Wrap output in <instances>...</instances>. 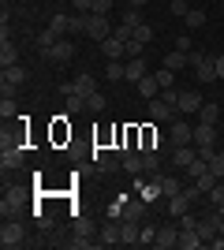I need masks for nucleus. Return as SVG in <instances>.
Masks as SVG:
<instances>
[{
    "label": "nucleus",
    "mask_w": 224,
    "mask_h": 250,
    "mask_svg": "<svg viewBox=\"0 0 224 250\" xmlns=\"http://www.w3.org/2000/svg\"><path fill=\"white\" fill-rule=\"evenodd\" d=\"M191 67H194V79H198L202 86L217 83V63H213V56H205V52H191Z\"/></svg>",
    "instance_id": "f257e3e1"
},
{
    "label": "nucleus",
    "mask_w": 224,
    "mask_h": 250,
    "mask_svg": "<svg viewBox=\"0 0 224 250\" xmlns=\"http://www.w3.org/2000/svg\"><path fill=\"white\" fill-rule=\"evenodd\" d=\"M86 38H94L97 45L105 42V38H112V26H108V15H97V11H90V15H86Z\"/></svg>",
    "instance_id": "f03ea898"
},
{
    "label": "nucleus",
    "mask_w": 224,
    "mask_h": 250,
    "mask_svg": "<svg viewBox=\"0 0 224 250\" xmlns=\"http://www.w3.org/2000/svg\"><path fill=\"white\" fill-rule=\"evenodd\" d=\"M168 142L172 146H194V127L187 120H172L168 124Z\"/></svg>",
    "instance_id": "7ed1b4c3"
},
{
    "label": "nucleus",
    "mask_w": 224,
    "mask_h": 250,
    "mask_svg": "<svg viewBox=\"0 0 224 250\" xmlns=\"http://www.w3.org/2000/svg\"><path fill=\"white\" fill-rule=\"evenodd\" d=\"M41 60H53V63L75 60V45H71V38H60L53 49H41Z\"/></svg>",
    "instance_id": "20e7f679"
},
{
    "label": "nucleus",
    "mask_w": 224,
    "mask_h": 250,
    "mask_svg": "<svg viewBox=\"0 0 224 250\" xmlns=\"http://www.w3.org/2000/svg\"><path fill=\"white\" fill-rule=\"evenodd\" d=\"M120 168L127 176H146V165H142V149H120Z\"/></svg>",
    "instance_id": "39448f33"
},
{
    "label": "nucleus",
    "mask_w": 224,
    "mask_h": 250,
    "mask_svg": "<svg viewBox=\"0 0 224 250\" xmlns=\"http://www.w3.org/2000/svg\"><path fill=\"white\" fill-rule=\"evenodd\" d=\"M202 94L198 90H180V104H176V112H183V116H198L202 112Z\"/></svg>",
    "instance_id": "423d86ee"
},
{
    "label": "nucleus",
    "mask_w": 224,
    "mask_h": 250,
    "mask_svg": "<svg viewBox=\"0 0 224 250\" xmlns=\"http://www.w3.org/2000/svg\"><path fill=\"white\" fill-rule=\"evenodd\" d=\"M22 239H26V235H22V224H19V220H4V228H0V247L11 250V247H19Z\"/></svg>",
    "instance_id": "0eeeda50"
},
{
    "label": "nucleus",
    "mask_w": 224,
    "mask_h": 250,
    "mask_svg": "<svg viewBox=\"0 0 224 250\" xmlns=\"http://www.w3.org/2000/svg\"><path fill=\"white\" fill-rule=\"evenodd\" d=\"M198 235H202L205 243L209 239H217V235H221V213H205V217H198Z\"/></svg>",
    "instance_id": "6e6552de"
},
{
    "label": "nucleus",
    "mask_w": 224,
    "mask_h": 250,
    "mask_svg": "<svg viewBox=\"0 0 224 250\" xmlns=\"http://www.w3.org/2000/svg\"><path fill=\"white\" fill-rule=\"evenodd\" d=\"M149 120H168V124H172V120H176V108L157 94L153 101H149Z\"/></svg>",
    "instance_id": "1a4fd4ad"
},
{
    "label": "nucleus",
    "mask_w": 224,
    "mask_h": 250,
    "mask_svg": "<svg viewBox=\"0 0 224 250\" xmlns=\"http://www.w3.org/2000/svg\"><path fill=\"white\" fill-rule=\"evenodd\" d=\"M153 247H157V250L180 247V228H172V224H164V228H157V239H153Z\"/></svg>",
    "instance_id": "9d476101"
},
{
    "label": "nucleus",
    "mask_w": 224,
    "mask_h": 250,
    "mask_svg": "<svg viewBox=\"0 0 224 250\" xmlns=\"http://www.w3.org/2000/svg\"><path fill=\"white\" fill-rule=\"evenodd\" d=\"M19 165H22V149L15 146V142L0 149V168H4V172H11V168H19Z\"/></svg>",
    "instance_id": "9b49d317"
},
{
    "label": "nucleus",
    "mask_w": 224,
    "mask_h": 250,
    "mask_svg": "<svg viewBox=\"0 0 224 250\" xmlns=\"http://www.w3.org/2000/svg\"><path fill=\"white\" fill-rule=\"evenodd\" d=\"M198 161V146H172V165L176 168H187V165H194Z\"/></svg>",
    "instance_id": "f8f14e48"
},
{
    "label": "nucleus",
    "mask_w": 224,
    "mask_h": 250,
    "mask_svg": "<svg viewBox=\"0 0 224 250\" xmlns=\"http://www.w3.org/2000/svg\"><path fill=\"white\" fill-rule=\"evenodd\" d=\"M191 206H194V202L187 198V190H180V194H172V198H168V217H176V220H180V217H183V213H187Z\"/></svg>",
    "instance_id": "ddd939ff"
},
{
    "label": "nucleus",
    "mask_w": 224,
    "mask_h": 250,
    "mask_svg": "<svg viewBox=\"0 0 224 250\" xmlns=\"http://www.w3.org/2000/svg\"><path fill=\"white\" fill-rule=\"evenodd\" d=\"M198 247H205L198 228H180V250H198Z\"/></svg>",
    "instance_id": "4468645a"
},
{
    "label": "nucleus",
    "mask_w": 224,
    "mask_h": 250,
    "mask_svg": "<svg viewBox=\"0 0 224 250\" xmlns=\"http://www.w3.org/2000/svg\"><path fill=\"white\" fill-rule=\"evenodd\" d=\"M101 52H105V60H123V56H127V52H123V42H120L116 34L101 42Z\"/></svg>",
    "instance_id": "2eb2a0df"
},
{
    "label": "nucleus",
    "mask_w": 224,
    "mask_h": 250,
    "mask_svg": "<svg viewBox=\"0 0 224 250\" xmlns=\"http://www.w3.org/2000/svg\"><path fill=\"white\" fill-rule=\"evenodd\" d=\"M94 165L101 168V172H112V168H116L120 161L112 157V149H108V146H97V149H94Z\"/></svg>",
    "instance_id": "dca6fc26"
},
{
    "label": "nucleus",
    "mask_w": 224,
    "mask_h": 250,
    "mask_svg": "<svg viewBox=\"0 0 224 250\" xmlns=\"http://www.w3.org/2000/svg\"><path fill=\"white\" fill-rule=\"evenodd\" d=\"M164 67H172V71H183V67H191V52H180V49H172L168 56H164Z\"/></svg>",
    "instance_id": "f3484780"
},
{
    "label": "nucleus",
    "mask_w": 224,
    "mask_h": 250,
    "mask_svg": "<svg viewBox=\"0 0 224 250\" xmlns=\"http://www.w3.org/2000/svg\"><path fill=\"white\" fill-rule=\"evenodd\" d=\"M146 75H149L146 60H142V56H131L127 60V83H139V79H146Z\"/></svg>",
    "instance_id": "a211bd4d"
},
{
    "label": "nucleus",
    "mask_w": 224,
    "mask_h": 250,
    "mask_svg": "<svg viewBox=\"0 0 224 250\" xmlns=\"http://www.w3.org/2000/svg\"><path fill=\"white\" fill-rule=\"evenodd\" d=\"M22 83H26V67H22V63L4 67V86H22Z\"/></svg>",
    "instance_id": "6ab92c4d"
},
{
    "label": "nucleus",
    "mask_w": 224,
    "mask_h": 250,
    "mask_svg": "<svg viewBox=\"0 0 224 250\" xmlns=\"http://www.w3.org/2000/svg\"><path fill=\"white\" fill-rule=\"evenodd\" d=\"M135 86H139V94L146 97V101H153V97L161 94V86H157V79H153V71H149L146 79H139V83H135Z\"/></svg>",
    "instance_id": "aec40b11"
},
{
    "label": "nucleus",
    "mask_w": 224,
    "mask_h": 250,
    "mask_svg": "<svg viewBox=\"0 0 224 250\" xmlns=\"http://www.w3.org/2000/svg\"><path fill=\"white\" fill-rule=\"evenodd\" d=\"M105 79H108V83L127 79V63H123V60H108V63H105Z\"/></svg>",
    "instance_id": "412c9836"
},
{
    "label": "nucleus",
    "mask_w": 224,
    "mask_h": 250,
    "mask_svg": "<svg viewBox=\"0 0 224 250\" xmlns=\"http://www.w3.org/2000/svg\"><path fill=\"white\" fill-rule=\"evenodd\" d=\"M0 63H4V67H11V63H19V49H15L11 42H0Z\"/></svg>",
    "instance_id": "4be33fe9"
},
{
    "label": "nucleus",
    "mask_w": 224,
    "mask_h": 250,
    "mask_svg": "<svg viewBox=\"0 0 224 250\" xmlns=\"http://www.w3.org/2000/svg\"><path fill=\"white\" fill-rule=\"evenodd\" d=\"M157 142H161V135L153 131V127H142V138H139V149L146 153V149H157Z\"/></svg>",
    "instance_id": "5701e85b"
},
{
    "label": "nucleus",
    "mask_w": 224,
    "mask_h": 250,
    "mask_svg": "<svg viewBox=\"0 0 224 250\" xmlns=\"http://www.w3.org/2000/svg\"><path fill=\"white\" fill-rule=\"evenodd\" d=\"M123 220H135V224H146V202H131Z\"/></svg>",
    "instance_id": "b1692460"
},
{
    "label": "nucleus",
    "mask_w": 224,
    "mask_h": 250,
    "mask_svg": "<svg viewBox=\"0 0 224 250\" xmlns=\"http://www.w3.org/2000/svg\"><path fill=\"white\" fill-rule=\"evenodd\" d=\"M142 165H146V176H157V172H161V149H157V153L146 149V153H142Z\"/></svg>",
    "instance_id": "393cba45"
},
{
    "label": "nucleus",
    "mask_w": 224,
    "mask_h": 250,
    "mask_svg": "<svg viewBox=\"0 0 224 250\" xmlns=\"http://www.w3.org/2000/svg\"><path fill=\"white\" fill-rule=\"evenodd\" d=\"M64 104H67V112H71V116L86 112V97L82 94H64Z\"/></svg>",
    "instance_id": "a878e982"
},
{
    "label": "nucleus",
    "mask_w": 224,
    "mask_h": 250,
    "mask_svg": "<svg viewBox=\"0 0 224 250\" xmlns=\"http://www.w3.org/2000/svg\"><path fill=\"white\" fill-rule=\"evenodd\" d=\"M49 26H53L60 38H67V26H71V15H64V11H56L53 19H49Z\"/></svg>",
    "instance_id": "bb28decb"
},
{
    "label": "nucleus",
    "mask_w": 224,
    "mask_h": 250,
    "mask_svg": "<svg viewBox=\"0 0 224 250\" xmlns=\"http://www.w3.org/2000/svg\"><path fill=\"white\" fill-rule=\"evenodd\" d=\"M56 42H60V34H56L53 26H49V30H38V52H41V49H53Z\"/></svg>",
    "instance_id": "cd10ccee"
},
{
    "label": "nucleus",
    "mask_w": 224,
    "mask_h": 250,
    "mask_svg": "<svg viewBox=\"0 0 224 250\" xmlns=\"http://www.w3.org/2000/svg\"><path fill=\"white\" fill-rule=\"evenodd\" d=\"M142 22H146V19H142V8H131V4H127V8H123V26L135 30V26H142Z\"/></svg>",
    "instance_id": "c85d7f7f"
},
{
    "label": "nucleus",
    "mask_w": 224,
    "mask_h": 250,
    "mask_svg": "<svg viewBox=\"0 0 224 250\" xmlns=\"http://www.w3.org/2000/svg\"><path fill=\"white\" fill-rule=\"evenodd\" d=\"M86 112H94V116H101V112H105V94H101V90L86 97Z\"/></svg>",
    "instance_id": "c756f323"
},
{
    "label": "nucleus",
    "mask_w": 224,
    "mask_h": 250,
    "mask_svg": "<svg viewBox=\"0 0 224 250\" xmlns=\"http://www.w3.org/2000/svg\"><path fill=\"white\" fill-rule=\"evenodd\" d=\"M180 190H183V183H180V179H172V176H161V194H164V198L180 194Z\"/></svg>",
    "instance_id": "7c9ffc66"
},
{
    "label": "nucleus",
    "mask_w": 224,
    "mask_h": 250,
    "mask_svg": "<svg viewBox=\"0 0 224 250\" xmlns=\"http://www.w3.org/2000/svg\"><path fill=\"white\" fill-rule=\"evenodd\" d=\"M153 79H157V86H161V90H168V86H172V79H176V71H172V67H164V63H161L157 71H153Z\"/></svg>",
    "instance_id": "2f4dec72"
},
{
    "label": "nucleus",
    "mask_w": 224,
    "mask_h": 250,
    "mask_svg": "<svg viewBox=\"0 0 224 250\" xmlns=\"http://www.w3.org/2000/svg\"><path fill=\"white\" fill-rule=\"evenodd\" d=\"M209 172H213L217 179H224V149H213V157H209Z\"/></svg>",
    "instance_id": "473e14b6"
},
{
    "label": "nucleus",
    "mask_w": 224,
    "mask_h": 250,
    "mask_svg": "<svg viewBox=\"0 0 224 250\" xmlns=\"http://www.w3.org/2000/svg\"><path fill=\"white\" fill-rule=\"evenodd\" d=\"M198 120H202V124H217V120H221V108L205 101V104H202V112H198Z\"/></svg>",
    "instance_id": "72a5a7b5"
},
{
    "label": "nucleus",
    "mask_w": 224,
    "mask_h": 250,
    "mask_svg": "<svg viewBox=\"0 0 224 250\" xmlns=\"http://www.w3.org/2000/svg\"><path fill=\"white\" fill-rule=\"evenodd\" d=\"M183 19H187V26H191V30H198V26H205V11H202V8H191Z\"/></svg>",
    "instance_id": "f704fd0d"
},
{
    "label": "nucleus",
    "mask_w": 224,
    "mask_h": 250,
    "mask_svg": "<svg viewBox=\"0 0 224 250\" xmlns=\"http://www.w3.org/2000/svg\"><path fill=\"white\" fill-rule=\"evenodd\" d=\"M205 198H209V206H224V179H217V183H213V190H209V194H205Z\"/></svg>",
    "instance_id": "c9c22d12"
},
{
    "label": "nucleus",
    "mask_w": 224,
    "mask_h": 250,
    "mask_svg": "<svg viewBox=\"0 0 224 250\" xmlns=\"http://www.w3.org/2000/svg\"><path fill=\"white\" fill-rule=\"evenodd\" d=\"M123 52H127V60H131V56H142V52H146V42H139V38H127V42H123Z\"/></svg>",
    "instance_id": "e433bc0d"
},
{
    "label": "nucleus",
    "mask_w": 224,
    "mask_h": 250,
    "mask_svg": "<svg viewBox=\"0 0 224 250\" xmlns=\"http://www.w3.org/2000/svg\"><path fill=\"white\" fill-rule=\"evenodd\" d=\"M205 172H209V161H205V157H198V161H194V165H187V176H191V179L205 176Z\"/></svg>",
    "instance_id": "4c0bfd02"
},
{
    "label": "nucleus",
    "mask_w": 224,
    "mask_h": 250,
    "mask_svg": "<svg viewBox=\"0 0 224 250\" xmlns=\"http://www.w3.org/2000/svg\"><path fill=\"white\" fill-rule=\"evenodd\" d=\"M15 116H19L15 101H11V97H4V101H0V120H15Z\"/></svg>",
    "instance_id": "58836bf2"
},
{
    "label": "nucleus",
    "mask_w": 224,
    "mask_h": 250,
    "mask_svg": "<svg viewBox=\"0 0 224 250\" xmlns=\"http://www.w3.org/2000/svg\"><path fill=\"white\" fill-rule=\"evenodd\" d=\"M90 15V11H86ZM86 15H71V26H67V38L71 34H86Z\"/></svg>",
    "instance_id": "ea45409f"
},
{
    "label": "nucleus",
    "mask_w": 224,
    "mask_h": 250,
    "mask_svg": "<svg viewBox=\"0 0 224 250\" xmlns=\"http://www.w3.org/2000/svg\"><path fill=\"white\" fill-rule=\"evenodd\" d=\"M194 183H198V190H202V194H209V190H213V183H217V176H213V172H205V176H198Z\"/></svg>",
    "instance_id": "a19ab883"
},
{
    "label": "nucleus",
    "mask_w": 224,
    "mask_h": 250,
    "mask_svg": "<svg viewBox=\"0 0 224 250\" xmlns=\"http://www.w3.org/2000/svg\"><path fill=\"white\" fill-rule=\"evenodd\" d=\"M135 38H139V42H153V26H149V22H142V26H135Z\"/></svg>",
    "instance_id": "79ce46f5"
},
{
    "label": "nucleus",
    "mask_w": 224,
    "mask_h": 250,
    "mask_svg": "<svg viewBox=\"0 0 224 250\" xmlns=\"http://www.w3.org/2000/svg\"><path fill=\"white\" fill-rule=\"evenodd\" d=\"M90 231H94V224H90L86 217H79V220H75V235H90Z\"/></svg>",
    "instance_id": "37998d69"
},
{
    "label": "nucleus",
    "mask_w": 224,
    "mask_h": 250,
    "mask_svg": "<svg viewBox=\"0 0 224 250\" xmlns=\"http://www.w3.org/2000/svg\"><path fill=\"white\" fill-rule=\"evenodd\" d=\"M153 239H157V231L149 228V224H142V231H139V243L146 247V243H153Z\"/></svg>",
    "instance_id": "c03bdc74"
},
{
    "label": "nucleus",
    "mask_w": 224,
    "mask_h": 250,
    "mask_svg": "<svg viewBox=\"0 0 224 250\" xmlns=\"http://www.w3.org/2000/svg\"><path fill=\"white\" fill-rule=\"evenodd\" d=\"M161 97H164V101H168L172 108H176V104H180V90H172V86H168V90H161Z\"/></svg>",
    "instance_id": "a18cd8bd"
},
{
    "label": "nucleus",
    "mask_w": 224,
    "mask_h": 250,
    "mask_svg": "<svg viewBox=\"0 0 224 250\" xmlns=\"http://www.w3.org/2000/svg\"><path fill=\"white\" fill-rule=\"evenodd\" d=\"M168 8H172V15H187V11H191V8H187V0H172Z\"/></svg>",
    "instance_id": "49530a36"
},
{
    "label": "nucleus",
    "mask_w": 224,
    "mask_h": 250,
    "mask_svg": "<svg viewBox=\"0 0 224 250\" xmlns=\"http://www.w3.org/2000/svg\"><path fill=\"white\" fill-rule=\"evenodd\" d=\"M75 4V11H79V15H86V11H94V0H71Z\"/></svg>",
    "instance_id": "de8ad7c7"
},
{
    "label": "nucleus",
    "mask_w": 224,
    "mask_h": 250,
    "mask_svg": "<svg viewBox=\"0 0 224 250\" xmlns=\"http://www.w3.org/2000/svg\"><path fill=\"white\" fill-rule=\"evenodd\" d=\"M94 11L97 15H108V11H112V0H94Z\"/></svg>",
    "instance_id": "09e8293b"
},
{
    "label": "nucleus",
    "mask_w": 224,
    "mask_h": 250,
    "mask_svg": "<svg viewBox=\"0 0 224 250\" xmlns=\"http://www.w3.org/2000/svg\"><path fill=\"white\" fill-rule=\"evenodd\" d=\"M176 49H180V52H191V38H187V34H180V38H176Z\"/></svg>",
    "instance_id": "8fccbe9b"
},
{
    "label": "nucleus",
    "mask_w": 224,
    "mask_h": 250,
    "mask_svg": "<svg viewBox=\"0 0 224 250\" xmlns=\"http://www.w3.org/2000/svg\"><path fill=\"white\" fill-rule=\"evenodd\" d=\"M71 247H79V250H86V247H94V239H86V235H75V239H71Z\"/></svg>",
    "instance_id": "3c124183"
},
{
    "label": "nucleus",
    "mask_w": 224,
    "mask_h": 250,
    "mask_svg": "<svg viewBox=\"0 0 224 250\" xmlns=\"http://www.w3.org/2000/svg\"><path fill=\"white\" fill-rule=\"evenodd\" d=\"M213 63H217V79H224V56H217Z\"/></svg>",
    "instance_id": "603ef678"
},
{
    "label": "nucleus",
    "mask_w": 224,
    "mask_h": 250,
    "mask_svg": "<svg viewBox=\"0 0 224 250\" xmlns=\"http://www.w3.org/2000/svg\"><path fill=\"white\" fill-rule=\"evenodd\" d=\"M127 4H131V8H142V4H146V0H127Z\"/></svg>",
    "instance_id": "864d4df0"
},
{
    "label": "nucleus",
    "mask_w": 224,
    "mask_h": 250,
    "mask_svg": "<svg viewBox=\"0 0 224 250\" xmlns=\"http://www.w3.org/2000/svg\"><path fill=\"white\" fill-rule=\"evenodd\" d=\"M221 235H224V217H221Z\"/></svg>",
    "instance_id": "5fc2aeb1"
}]
</instances>
